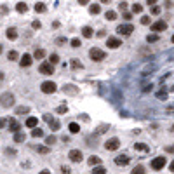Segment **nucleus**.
Here are the masks:
<instances>
[{"instance_id":"obj_1","label":"nucleus","mask_w":174,"mask_h":174,"mask_svg":"<svg viewBox=\"0 0 174 174\" xmlns=\"http://www.w3.org/2000/svg\"><path fill=\"white\" fill-rule=\"evenodd\" d=\"M0 104H2L4 108H10V106L14 104V94H10V92H4V94L0 96Z\"/></svg>"},{"instance_id":"obj_2","label":"nucleus","mask_w":174,"mask_h":174,"mask_svg":"<svg viewBox=\"0 0 174 174\" xmlns=\"http://www.w3.org/2000/svg\"><path fill=\"white\" fill-rule=\"evenodd\" d=\"M89 56H91L92 61H103V59L106 58V52L101 51V49H98V47H92L91 51H89Z\"/></svg>"},{"instance_id":"obj_3","label":"nucleus","mask_w":174,"mask_h":174,"mask_svg":"<svg viewBox=\"0 0 174 174\" xmlns=\"http://www.w3.org/2000/svg\"><path fill=\"white\" fill-rule=\"evenodd\" d=\"M118 146H120V139H118V138H110V139L104 143V148H106L108 152H115V150H118Z\"/></svg>"},{"instance_id":"obj_4","label":"nucleus","mask_w":174,"mask_h":174,"mask_svg":"<svg viewBox=\"0 0 174 174\" xmlns=\"http://www.w3.org/2000/svg\"><path fill=\"white\" fill-rule=\"evenodd\" d=\"M133 31H134V26H133V24H131V23H127V24H120V26H117V33H118V35H125V37H127V35H131Z\"/></svg>"},{"instance_id":"obj_5","label":"nucleus","mask_w":174,"mask_h":174,"mask_svg":"<svg viewBox=\"0 0 174 174\" xmlns=\"http://www.w3.org/2000/svg\"><path fill=\"white\" fill-rule=\"evenodd\" d=\"M40 91L44 92V94H52V92H56V84L54 82H42L40 85Z\"/></svg>"},{"instance_id":"obj_6","label":"nucleus","mask_w":174,"mask_h":174,"mask_svg":"<svg viewBox=\"0 0 174 174\" xmlns=\"http://www.w3.org/2000/svg\"><path fill=\"white\" fill-rule=\"evenodd\" d=\"M165 164H167V158H165V157H157V158H153V160H152V167H153L155 171L162 169Z\"/></svg>"},{"instance_id":"obj_7","label":"nucleus","mask_w":174,"mask_h":174,"mask_svg":"<svg viewBox=\"0 0 174 174\" xmlns=\"http://www.w3.org/2000/svg\"><path fill=\"white\" fill-rule=\"evenodd\" d=\"M39 72H40L42 75H52V73H54V66H52L51 63H42L40 68H39Z\"/></svg>"},{"instance_id":"obj_8","label":"nucleus","mask_w":174,"mask_h":174,"mask_svg":"<svg viewBox=\"0 0 174 174\" xmlns=\"http://www.w3.org/2000/svg\"><path fill=\"white\" fill-rule=\"evenodd\" d=\"M106 45H108L110 49H117V47L122 45V40L117 39V37H108V39H106Z\"/></svg>"},{"instance_id":"obj_9","label":"nucleus","mask_w":174,"mask_h":174,"mask_svg":"<svg viewBox=\"0 0 174 174\" xmlns=\"http://www.w3.org/2000/svg\"><path fill=\"white\" fill-rule=\"evenodd\" d=\"M7 125H9V131L10 133H19V129H21V124L16 120V118H10V120H7Z\"/></svg>"},{"instance_id":"obj_10","label":"nucleus","mask_w":174,"mask_h":174,"mask_svg":"<svg viewBox=\"0 0 174 174\" xmlns=\"http://www.w3.org/2000/svg\"><path fill=\"white\" fill-rule=\"evenodd\" d=\"M68 157H70L72 162H82V158H84V155H82L80 150H72V152L68 153Z\"/></svg>"},{"instance_id":"obj_11","label":"nucleus","mask_w":174,"mask_h":174,"mask_svg":"<svg viewBox=\"0 0 174 174\" xmlns=\"http://www.w3.org/2000/svg\"><path fill=\"white\" fill-rule=\"evenodd\" d=\"M167 28V23L165 21H157L152 24V31H164Z\"/></svg>"},{"instance_id":"obj_12","label":"nucleus","mask_w":174,"mask_h":174,"mask_svg":"<svg viewBox=\"0 0 174 174\" xmlns=\"http://www.w3.org/2000/svg\"><path fill=\"white\" fill-rule=\"evenodd\" d=\"M31 61H33V58H31L30 54H24V56L19 59V64L23 66V68H28V66L31 64Z\"/></svg>"},{"instance_id":"obj_13","label":"nucleus","mask_w":174,"mask_h":174,"mask_svg":"<svg viewBox=\"0 0 174 174\" xmlns=\"http://www.w3.org/2000/svg\"><path fill=\"white\" fill-rule=\"evenodd\" d=\"M129 160H131V158H129L127 155H118V157H115V164L117 165H127Z\"/></svg>"},{"instance_id":"obj_14","label":"nucleus","mask_w":174,"mask_h":174,"mask_svg":"<svg viewBox=\"0 0 174 174\" xmlns=\"http://www.w3.org/2000/svg\"><path fill=\"white\" fill-rule=\"evenodd\" d=\"M5 35H7L9 40H16V39H18V30H16V28H7V33H5Z\"/></svg>"},{"instance_id":"obj_15","label":"nucleus","mask_w":174,"mask_h":174,"mask_svg":"<svg viewBox=\"0 0 174 174\" xmlns=\"http://www.w3.org/2000/svg\"><path fill=\"white\" fill-rule=\"evenodd\" d=\"M63 91H64V94H77L78 89H77L75 85H72V84H68V85H64V87H63Z\"/></svg>"},{"instance_id":"obj_16","label":"nucleus","mask_w":174,"mask_h":174,"mask_svg":"<svg viewBox=\"0 0 174 174\" xmlns=\"http://www.w3.org/2000/svg\"><path fill=\"white\" fill-rule=\"evenodd\" d=\"M70 64H72V68H73V70H82V68H84V64H82L80 61H78L77 58H73L72 61H70Z\"/></svg>"},{"instance_id":"obj_17","label":"nucleus","mask_w":174,"mask_h":174,"mask_svg":"<svg viewBox=\"0 0 174 174\" xmlns=\"http://www.w3.org/2000/svg\"><path fill=\"white\" fill-rule=\"evenodd\" d=\"M39 125V120L35 118V117H30L28 120H26V127H30V129H35Z\"/></svg>"},{"instance_id":"obj_18","label":"nucleus","mask_w":174,"mask_h":174,"mask_svg":"<svg viewBox=\"0 0 174 174\" xmlns=\"http://www.w3.org/2000/svg\"><path fill=\"white\" fill-rule=\"evenodd\" d=\"M82 35L85 37V39H91L92 35H94V31H92L91 26H84V28H82Z\"/></svg>"},{"instance_id":"obj_19","label":"nucleus","mask_w":174,"mask_h":174,"mask_svg":"<svg viewBox=\"0 0 174 174\" xmlns=\"http://www.w3.org/2000/svg\"><path fill=\"white\" fill-rule=\"evenodd\" d=\"M16 10L23 14V12H26V10H28V5H26L24 2H18V4H16Z\"/></svg>"},{"instance_id":"obj_20","label":"nucleus","mask_w":174,"mask_h":174,"mask_svg":"<svg viewBox=\"0 0 174 174\" xmlns=\"http://www.w3.org/2000/svg\"><path fill=\"white\" fill-rule=\"evenodd\" d=\"M28 113H30L28 106H18L16 108V115H28Z\"/></svg>"},{"instance_id":"obj_21","label":"nucleus","mask_w":174,"mask_h":174,"mask_svg":"<svg viewBox=\"0 0 174 174\" xmlns=\"http://www.w3.org/2000/svg\"><path fill=\"white\" fill-rule=\"evenodd\" d=\"M68 129H70V133L72 134H77L78 131H80V125H78L77 122H72L70 125H68Z\"/></svg>"},{"instance_id":"obj_22","label":"nucleus","mask_w":174,"mask_h":174,"mask_svg":"<svg viewBox=\"0 0 174 174\" xmlns=\"http://www.w3.org/2000/svg\"><path fill=\"white\" fill-rule=\"evenodd\" d=\"M104 18H106L108 21H115V19H117V12H115V10H106Z\"/></svg>"},{"instance_id":"obj_23","label":"nucleus","mask_w":174,"mask_h":174,"mask_svg":"<svg viewBox=\"0 0 174 174\" xmlns=\"http://www.w3.org/2000/svg\"><path fill=\"white\" fill-rule=\"evenodd\" d=\"M49 125H51L52 131H58V129L61 127V124H59V120H58V118H52L51 122H49Z\"/></svg>"},{"instance_id":"obj_24","label":"nucleus","mask_w":174,"mask_h":174,"mask_svg":"<svg viewBox=\"0 0 174 174\" xmlns=\"http://www.w3.org/2000/svg\"><path fill=\"white\" fill-rule=\"evenodd\" d=\"M24 139H26V134L24 133H16L14 134V141H16V143H21V141H24Z\"/></svg>"},{"instance_id":"obj_25","label":"nucleus","mask_w":174,"mask_h":174,"mask_svg":"<svg viewBox=\"0 0 174 174\" xmlns=\"http://www.w3.org/2000/svg\"><path fill=\"white\" fill-rule=\"evenodd\" d=\"M33 58H35V59H44V58H45V51H44V49H37L35 54H33Z\"/></svg>"},{"instance_id":"obj_26","label":"nucleus","mask_w":174,"mask_h":174,"mask_svg":"<svg viewBox=\"0 0 174 174\" xmlns=\"http://www.w3.org/2000/svg\"><path fill=\"white\" fill-rule=\"evenodd\" d=\"M35 10H37V12H45L47 7H45V4H44V2H37V4H35Z\"/></svg>"},{"instance_id":"obj_27","label":"nucleus","mask_w":174,"mask_h":174,"mask_svg":"<svg viewBox=\"0 0 174 174\" xmlns=\"http://www.w3.org/2000/svg\"><path fill=\"white\" fill-rule=\"evenodd\" d=\"M134 150H139V152H148L150 148H148L144 143H136V144H134Z\"/></svg>"},{"instance_id":"obj_28","label":"nucleus","mask_w":174,"mask_h":174,"mask_svg":"<svg viewBox=\"0 0 174 174\" xmlns=\"http://www.w3.org/2000/svg\"><path fill=\"white\" fill-rule=\"evenodd\" d=\"M31 136H33V138H42V136H44V131H42L40 127H35V129L31 131Z\"/></svg>"},{"instance_id":"obj_29","label":"nucleus","mask_w":174,"mask_h":174,"mask_svg":"<svg viewBox=\"0 0 174 174\" xmlns=\"http://www.w3.org/2000/svg\"><path fill=\"white\" fill-rule=\"evenodd\" d=\"M18 58H19V54H18L16 51H9L7 52V59H10V61H16Z\"/></svg>"},{"instance_id":"obj_30","label":"nucleus","mask_w":174,"mask_h":174,"mask_svg":"<svg viewBox=\"0 0 174 174\" xmlns=\"http://www.w3.org/2000/svg\"><path fill=\"white\" fill-rule=\"evenodd\" d=\"M87 162H89V165H99L101 164V158H99V157H91Z\"/></svg>"},{"instance_id":"obj_31","label":"nucleus","mask_w":174,"mask_h":174,"mask_svg":"<svg viewBox=\"0 0 174 174\" xmlns=\"http://www.w3.org/2000/svg\"><path fill=\"white\" fill-rule=\"evenodd\" d=\"M144 173H146V171H144L143 165H136V167L133 169V173H131V174H144Z\"/></svg>"},{"instance_id":"obj_32","label":"nucleus","mask_w":174,"mask_h":174,"mask_svg":"<svg viewBox=\"0 0 174 174\" xmlns=\"http://www.w3.org/2000/svg\"><path fill=\"white\" fill-rule=\"evenodd\" d=\"M99 10H101V7H99V4H94V5H91V9H89V12H91V14H99Z\"/></svg>"},{"instance_id":"obj_33","label":"nucleus","mask_w":174,"mask_h":174,"mask_svg":"<svg viewBox=\"0 0 174 174\" xmlns=\"http://www.w3.org/2000/svg\"><path fill=\"white\" fill-rule=\"evenodd\" d=\"M92 174H106V169H104L103 165H98V167H94Z\"/></svg>"},{"instance_id":"obj_34","label":"nucleus","mask_w":174,"mask_h":174,"mask_svg":"<svg viewBox=\"0 0 174 174\" xmlns=\"http://www.w3.org/2000/svg\"><path fill=\"white\" fill-rule=\"evenodd\" d=\"M158 40V35H148V37H146V42H148V44H155V42Z\"/></svg>"},{"instance_id":"obj_35","label":"nucleus","mask_w":174,"mask_h":174,"mask_svg":"<svg viewBox=\"0 0 174 174\" xmlns=\"http://www.w3.org/2000/svg\"><path fill=\"white\" fill-rule=\"evenodd\" d=\"M58 61H59V56H58V54H51V58H49V63H51L52 66H54V64H56Z\"/></svg>"},{"instance_id":"obj_36","label":"nucleus","mask_w":174,"mask_h":174,"mask_svg":"<svg viewBox=\"0 0 174 174\" xmlns=\"http://www.w3.org/2000/svg\"><path fill=\"white\" fill-rule=\"evenodd\" d=\"M45 143H47V146L54 144L56 143V136H47V138H45Z\"/></svg>"},{"instance_id":"obj_37","label":"nucleus","mask_w":174,"mask_h":174,"mask_svg":"<svg viewBox=\"0 0 174 174\" xmlns=\"http://www.w3.org/2000/svg\"><path fill=\"white\" fill-rule=\"evenodd\" d=\"M56 112L59 113V115H63V113L68 112V106H66V104H61V106H58V110H56Z\"/></svg>"},{"instance_id":"obj_38","label":"nucleus","mask_w":174,"mask_h":174,"mask_svg":"<svg viewBox=\"0 0 174 174\" xmlns=\"http://www.w3.org/2000/svg\"><path fill=\"white\" fill-rule=\"evenodd\" d=\"M143 10V5H139V4H134L133 5V12L134 14H138V12H141Z\"/></svg>"},{"instance_id":"obj_39","label":"nucleus","mask_w":174,"mask_h":174,"mask_svg":"<svg viewBox=\"0 0 174 174\" xmlns=\"http://www.w3.org/2000/svg\"><path fill=\"white\" fill-rule=\"evenodd\" d=\"M39 153H49V146H37Z\"/></svg>"},{"instance_id":"obj_40","label":"nucleus","mask_w":174,"mask_h":174,"mask_svg":"<svg viewBox=\"0 0 174 174\" xmlns=\"http://www.w3.org/2000/svg\"><path fill=\"white\" fill-rule=\"evenodd\" d=\"M157 98H158V99H167V92L165 91H158L157 92Z\"/></svg>"},{"instance_id":"obj_41","label":"nucleus","mask_w":174,"mask_h":174,"mask_svg":"<svg viewBox=\"0 0 174 174\" xmlns=\"http://www.w3.org/2000/svg\"><path fill=\"white\" fill-rule=\"evenodd\" d=\"M72 47H80V39H72Z\"/></svg>"},{"instance_id":"obj_42","label":"nucleus","mask_w":174,"mask_h":174,"mask_svg":"<svg viewBox=\"0 0 174 174\" xmlns=\"http://www.w3.org/2000/svg\"><path fill=\"white\" fill-rule=\"evenodd\" d=\"M40 26H42V24H40V21H33V23H31V28H33V30H39Z\"/></svg>"},{"instance_id":"obj_43","label":"nucleus","mask_w":174,"mask_h":174,"mask_svg":"<svg viewBox=\"0 0 174 174\" xmlns=\"http://www.w3.org/2000/svg\"><path fill=\"white\" fill-rule=\"evenodd\" d=\"M152 14H155V16L160 14V7H158V5H153V7H152Z\"/></svg>"},{"instance_id":"obj_44","label":"nucleus","mask_w":174,"mask_h":174,"mask_svg":"<svg viewBox=\"0 0 174 174\" xmlns=\"http://www.w3.org/2000/svg\"><path fill=\"white\" fill-rule=\"evenodd\" d=\"M141 24H150V16H143L141 18Z\"/></svg>"},{"instance_id":"obj_45","label":"nucleus","mask_w":174,"mask_h":174,"mask_svg":"<svg viewBox=\"0 0 174 174\" xmlns=\"http://www.w3.org/2000/svg\"><path fill=\"white\" fill-rule=\"evenodd\" d=\"M5 125H7V120L5 118H0V129H4Z\"/></svg>"},{"instance_id":"obj_46","label":"nucleus","mask_w":174,"mask_h":174,"mask_svg":"<svg viewBox=\"0 0 174 174\" xmlns=\"http://www.w3.org/2000/svg\"><path fill=\"white\" fill-rule=\"evenodd\" d=\"M5 153H7V155H16V150H12V148H7V150H5Z\"/></svg>"},{"instance_id":"obj_47","label":"nucleus","mask_w":174,"mask_h":174,"mask_svg":"<svg viewBox=\"0 0 174 174\" xmlns=\"http://www.w3.org/2000/svg\"><path fill=\"white\" fill-rule=\"evenodd\" d=\"M61 174H70V169H68V167H64V165H63V167H61Z\"/></svg>"},{"instance_id":"obj_48","label":"nucleus","mask_w":174,"mask_h":174,"mask_svg":"<svg viewBox=\"0 0 174 174\" xmlns=\"http://www.w3.org/2000/svg\"><path fill=\"white\" fill-rule=\"evenodd\" d=\"M118 7H120V10H125V7H127V2H122V4H118Z\"/></svg>"},{"instance_id":"obj_49","label":"nucleus","mask_w":174,"mask_h":174,"mask_svg":"<svg viewBox=\"0 0 174 174\" xmlns=\"http://www.w3.org/2000/svg\"><path fill=\"white\" fill-rule=\"evenodd\" d=\"M64 42H66V39H64V37H59V39L56 40V44H64Z\"/></svg>"},{"instance_id":"obj_50","label":"nucleus","mask_w":174,"mask_h":174,"mask_svg":"<svg viewBox=\"0 0 174 174\" xmlns=\"http://www.w3.org/2000/svg\"><path fill=\"white\" fill-rule=\"evenodd\" d=\"M0 12H4V14H5V12H7V7H5V5H2V7H0Z\"/></svg>"},{"instance_id":"obj_51","label":"nucleus","mask_w":174,"mask_h":174,"mask_svg":"<svg viewBox=\"0 0 174 174\" xmlns=\"http://www.w3.org/2000/svg\"><path fill=\"white\" fill-rule=\"evenodd\" d=\"M169 169H171V171H173V173H174V160H173V162H171V165H169Z\"/></svg>"},{"instance_id":"obj_52","label":"nucleus","mask_w":174,"mask_h":174,"mask_svg":"<svg viewBox=\"0 0 174 174\" xmlns=\"http://www.w3.org/2000/svg\"><path fill=\"white\" fill-rule=\"evenodd\" d=\"M165 150H167V152H174V146H167Z\"/></svg>"},{"instance_id":"obj_53","label":"nucleus","mask_w":174,"mask_h":174,"mask_svg":"<svg viewBox=\"0 0 174 174\" xmlns=\"http://www.w3.org/2000/svg\"><path fill=\"white\" fill-rule=\"evenodd\" d=\"M40 174H51L49 171H40Z\"/></svg>"},{"instance_id":"obj_54","label":"nucleus","mask_w":174,"mask_h":174,"mask_svg":"<svg viewBox=\"0 0 174 174\" xmlns=\"http://www.w3.org/2000/svg\"><path fill=\"white\" fill-rule=\"evenodd\" d=\"M171 40H173V44H174V35H173V39H171Z\"/></svg>"},{"instance_id":"obj_55","label":"nucleus","mask_w":174,"mask_h":174,"mask_svg":"<svg viewBox=\"0 0 174 174\" xmlns=\"http://www.w3.org/2000/svg\"><path fill=\"white\" fill-rule=\"evenodd\" d=\"M171 131H173V133H174V125H173V129H171Z\"/></svg>"},{"instance_id":"obj_56","label":"nucleus","mask_w":174,"mask_h":174,"mask_svg":"<svg viewBox=\"0 0 174 174\" xmlns=\"http://www.w3.org/2000/svg\"><path fill=\"white\" fill-rule=\"evenodd\" d=\"M0 52H2V45H0Z\"/></svg>"}]
</instances>
